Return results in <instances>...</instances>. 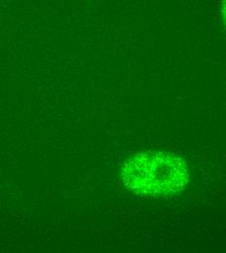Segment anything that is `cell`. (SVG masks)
<instances>
[{"label":"cell","instance_id":"obj_1","mask_svg":"<svg viewBox=\"0 0 226 253\" xmlns=\"http://www.w3.org/2000/svg\"><path fill=\"white\" fill-rule=\"evenodd\" d=\"M121 177L131 192L140 196L172 197L189 182V169L182 158L166 151H142L123 165Z\"/></svg>","mask_w":226,"mask_h":253},{"label":"cell","instance_id":"obj_2","mask_svg":"<svg viewBox=\"0 0 226 253\" xmlns=\"http://www.w3.org/2000/svg\"><path fill=\"white\" fill-rule=\"evenodd\" d=\"M220 10H221V13L223 16V21H224V24H225L226 29V0H222Z\"/></svg>","mask_w":226,"mask_h":253}]
</instances>
